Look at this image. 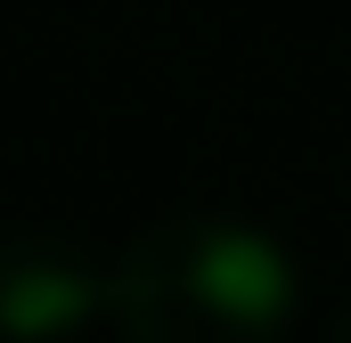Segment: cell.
Instances as JSON below:
<instances>
[{
    "instance_id": "3957f363",
    "label": "cell",
    "mask_w": 351,
    "mask_h": 343,
    "mask_svg": "<svg viewBox=\"0 0 351 343\" xmlns=\"http://www.w3.org/2000/svg\"><path fill=\"white\" fill-rule=\"evenodd\" d=\"M327 343H351V303L335 311V319H327Z\"/></svg>"
},
{
    "instance_id": "6da1fadb",
    "label": "cell",
    "mask_w": 351,
    "mask_h": 343,
    "mask_svg": "<svg viewBox=\"0 0 351 343\" xmlns=\"http://www.w3.org/2000/svg\"><path fill=\"white\" fill-rule=\"evenodd\" d=\"M302 311L294 254L229 213H180L139 229L114 261L123 343H286Z\"/></svg>"
},
{
    "instance_id": "7a4b0ae2",
    "label": "cell",
    "mask_w": 351,
    "mask_h": 343,
    "mask_svg": "<svg viewBox=\"0 0 351 343\" xmlns=\"http://www.w3.org/2000/svg\"><path fill=\"white\" fill-rule=\"evenodd\" d=\"M98 311H114V270H90L66 237L0 246V343H74Z\"/></svg>"
}]
</instances>
